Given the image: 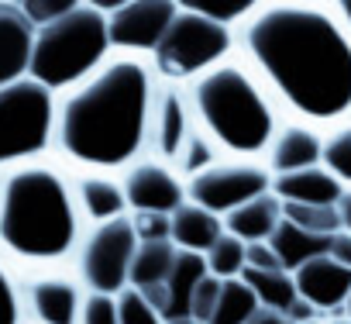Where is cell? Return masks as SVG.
Here are the masks:
<instances>
[{
  "mask_svg": "<svg viewBox=\"0 0 351 324\" xmlns=\"http://www.w3.org/2000/svg\"><path fill=\"white\" fill-rule=\"evenodd\" d=\"M262 194H272V173L255 159H221L207 173L186 180V200L217 218H228Z\"/></svg>",
  "mask_w": 351,
  "mask_h": 324,
  "instance_id": "cell-9",
  "label": "cell"
},
{
  "mask_svg": "<svg viewBox=\"0 0 351 324\" xmlns=\"http://www.w3.org/2000/svg\"><path fill=\"white\" fill-rule=\"evenodd\" d=\"M320 152H324V131H317L303 121H286V124H279V131L265 152V170L272 176L310 170V166H320Z\"/></svg>",
  "mask_w": 351,
  "mask_h": 324,
  "instance_id": "cell-16",
  "label": "cell"
},
{
  "mask_svg": "<svg viewBox=\"0 0 351 324\" xmlns=\"http://www.w3.org/2000/svg\"><path fill=\"white\" fill-rule=\"evenodd\" d=\"M320 166L344 187L351 190V121L330 128L324 135V152H320Z\"/></svg>",
  "mask_w": 351,
  "mask_h": 324,
  "instance_id": "cell-26",
  "label": "cell"
},
{
  "mask_svg": "<svg viewBox=\"0 0 351 324\" xmlns=\"http://www.w3.org/2000/svg\"><path fill=\"white\" fill-rule=\"evenodd\" d=\"M245 252H248V245L224 231V235L217 238V245L204 255L207 273H210L214 279H238V276L245 273Z\"/></svg>",
  "mask_w": 351,
  "mask_h": 324,
  "instance_id": "cell-29",
  "label": "cell"
},
{
  "mask_svg": "<svg viewBox=\"0 0 351 324\" xmlns=\"http://www.w3.org/2000/svg\"><path fill=\"white\" fill-rule=\"evenodd\" d=\"M83 286L62 273H42L28 283V310L38 324H80Z\"/></svg>",
  "mask_w": 351,
  "mask_h": 324,
  "instance_id": "cell-15",
  "label": "cell"
},
{
  "mask_svg": "<svg viewBox=\"0 0 351 324\" xmlns=\"http://www.w3.org/2000/svg\"><path fill=\"white\" fill-rule=\"evenodd\" d=\"M169 324H204V321H197V317H180V321H169Z\"/></svg>",
  "mask_w": 351,
  "mask_h": 324,
  "instance_id": "cell-43",
  "label": "cell"
},
{
  "mask_svg": "<svg viewBox=\"0 0 351 324\" xmlns=\"http://www.w3.org/2000/svg\"><path fill=\"white\" fill-rule=\"evenodd\" d=\"M248 324H293L282 310H269V307H258L255 310V317L248 321Z\"/></svg>",
  "mask_w": 351,
  "mask_h": 324,
  "instance_id": "cell-40",
  "label": "cell"
},
{
  "mask_svg": "<svg viewBox=\"0 0 351 324\" xmlns=\"http://www.w3.org/2000/svg\"><path fill=\"white\" fill-rule=\"evenodd\" d=\"M180 8H186V11H193V14H200V18L234 32L258 4H255V0H183Z\"/></svg>",
  "mask_w": 351,
  "mask_h": 324,
  "instance_id": "cell-28",
  "label": "cell"
},
{
  "mask_svg": "<svg viewBox=\"0 0 351 324\" xmlns=\"http://www.w3.org/2000/svg\"><path fill=\"white\" fill-rule=\"evenodd\" d=\"M217 293H221V279H214V276L207 273V276L197 283V290H193L190 317H197V321L210 324V314H214V307H217Z\"/></svg>",
  "mask_w": 351,
  "mask_h": 324,
  "instance_id": "cell-36",
  "label": "cell"
},
{
  "mask_svg": "<svg viewBox=\"0 0 351 324\" xmlns=\"http://www.w3.org/2000/svg\"><path fill=\"white\" fill-rule=\"evenodd\" d=\"M327 245H330V238H324V235H310V231L289 224L286 218L279 221V228H276L272 238H269V248L276 252L279 266H282L289 276H293L300 266H306L310 259L327 255Z\"/></svg>",
  "mask_w": 351,
  "mask_h": 324,
  "instance_id": "cell-22",
  "label": "cell"
},
{
  "mask_svg": "<svg viewBox=\"0 0 351 324\" xmlns=\"http://www.w3.org/2000/svg\"><path fill=\"white\" fill-rule=\"evenodd\" d=\"M234 45L293 121L317 131L351 121V32L334 4H258Z\"/></svg>",
  "mask_w": 351,
  "mask_h": 324,
  "instance_id": "cell-1",
  "label": "cell"
},
{
  "mask_svg": "<svg viewBox=\"0 0 351 324\" xmlns=\"http://www.w3.org/2000/svg\"><path fill=\"white\" fill-rule=\"evenodd\" d=\"M286 317H289L293 324H306V321H317L320 314H317V310H313V307H310L306 300H300V297H296V303H293V307L286 310Z\"/></svg>",
  "mask_w": 351,
  "mask_h": 324,
  "instance_id": "cell-39",
  "label": "cell"
},
{
  "mask_svg": "<svg viewBox=\"0 0 351 324\" xmlns=\"http://www.w3.org/2000/svg\"><path fill=\"white\" fill-rule=\"evenodd\" d=\"M282 218L310 235H337L341 231V218H337V207H310V204H282Z\"/></svg>",
  "mask_w": 351,
  "mask_h": 324,
  "instance_id": "cell-30",
  "label": "cell"
},
{
  "mask_svg": "<svg viewBox=\"0 0 351 324\" xmlns=\"http://www.w3.org/2000/svg\"><path fill=\"white\" fill-rule=\"evenodd\" d=\"M217 162H221V152H217V148H214V141L197 128V131L186 138V145L180 148V155H176L172 170L180 173V176H186V180H193V176L207 173L210 166H217Z\"/></svg>",
  "mask_w": 351,
  "mask_h": 324,
  "instance_id": "cell-27",
  "label": "cell"
},
{
  "mask_svg": "<svg viewBox=\"0 0 351 324\" xmlns=\"http://www.w3.org/2000/svg\"><path fill=\"white\" fill-rule=\"evenodd\" d=\"M279 221H282V204H279V197H276V194H262V197L248 200L245 207L231 211V214L224 218V231L234 235V238L245 242V245H255V242H269L272 231L279 228Z\"/></svg>",
  "mask_w": 351,
  "mask_h": 324,
  "instance_id": "cell-21",
  "label": "cell"
},
{
  "mask_svg": "<svg viewBox=\"0 0 351 324\" xmlns=\"http://www.w3.org/2000/svg\"><path fill=\"white\" fill-rule=\"evenodd\" d=\"M124 200H128V214L148 211V214H176L186 204V183L176 173L169 162L158 159H138L134 166H128L124 180Z\"/></svg>",
  "mask_w": 351,
  "mask_h": 324,
  "instance_id": "cell-11",
  "label": "cell"
},
{
  "mask_svg": "<svg viewBox=\"0 0 351 324\" xmlns=\"http://www.w3.org/2000/svg\"><path fill=\"white\" fill-rule=\"evenodd\" d=\"M35 28L18 4H0V86L28 80Z\"/></svg>",
  "mask_w": 351,
  "mask_h": 324,
  "instance_id": "cell-17",
  "label": "cell"
},
{
  "mask_svg": "<svg viewBox=\"0 0 351 324\" xmlns=\"http://www.w3.org/2000/svg\"><path fill=\"white\" fill-rule=\"evenodd\" d=\"M327 324H351L348 317H334V321H327Z\"/></svg>",
  "mask_w": 351,
  "mask_h": 324,
  "instance_id": "cell-45",
  "label": "cell"
},
{
  "mask_svg": "<svg viewBox=\"0 0 351 324\" xmlns=\"http://www.w3.org/2000/svg\"><path fill=\"white\" fill-rule=\"evenodd\" d=\"M337 218H341V231L351 235V190H344V197L337 200Z\"/></svg>",
  "mask_w": 351,
  "mask_h": 324,
  "instance_id": "cell-41",
  "label": "cell"
},
{
  "mask_svg": "<svg viewBox=\"0 0 351 324\" xmlns=\"http://www.w3.org/2000/svg\"><path fill=\"white\" fill-rule=\"evenodd\" d=\"M155 73L148 59L110 56L56 104V148L80 170H128L141 159L152 128Z\"/></svg>",
  "mask_w": 351,
  "mask_h": 324,
  "instance_id": "cell-2",
  "label": "cell"
},
{
  "mask_svg": "<svg viewBox=\"0 0 351 324\" xmlns=\"http://www.w3.org/2000/svg\"><path fill=\"white\" fill-rule=\"evenodd\" d=\"M337 8V14H341V21L348 25V32H351V0H341V4H334Z\"/></svg>",
  "mask_w": 351,
  "mask_h": 324,
  "instance_id": "cell-42",
  "label": "cell"
},
{
  "mask_svg": "<svg viewBox=\"0 0 351 324\" xmlns=\"http://www.w3.org/2000/svg\"><path fill=\"white\" fill-rule=\"evenodd\" d=\"M18 8L32 21V28H45V25L59 21L62 14H69L76 8V0H21Z\"/></svg>",
  "mask_w": 351,
  "mask_h": 324,
  "instance_id": "cell-33",
  "label": "cell"
},
{
  "mask_svg": "<svg viewBox=\"0 0 351 324\" xmlns=\"http://www.w3.org/2000/svg\"><path fill=\"white\" fill-rule=\"evenodd\" d=\"M83 214L76 187L49 162L4 170L0 176V248L11 259L49 266L80 248Z\"/></svg>",
  "mask_w": 351,
  "mask_h": 324,
  "instance_id": "cell-3",
  "label": "cell"
},
{
  "mask_svg": "<svg viewBox=\"0 0 351 324\" xmlns=\"http://www.w3.org/2000/svg\"><path fill=\"white\" fill-rule=\"evenodd\" d=\"M341 317H348V321H351V293H348V300H344V310H341Z\"/></svg>",
  "mask_w": 351,
  "mask_h": 324,
  "instance_id": "cell-44",
  "label": "cell"
},
{
  "mask_svg": "<svg viewBox=\"0 0 351 324\" xmlns=\"http://www.w3.org/2000/svg\"><path fill=\"white\" fill-rule=\"evenodd\" d=\"M110 59L107 14L93 4H76L59 21L35 28L28 80L52 93H66L93 76Z\"/></svg>",
  "mask_w": 351,
  "mask_h": 324,
  "instance_id": "cell-5",
  "label": "cell"
},
{
  "mask_svg": "<svg viewBox=\"0 0 351 324\" xmlns=\"http://www.w3.org/2000/svg\"><path fill=\"white\" fill-rule=\"evenodd\" d=\"M293 283L296 297L306 300L317 314H337L351 293V269L337 266L330 255H317L293 273Z\"/></svg>",
  "mask_w": 351,
  "mask_h": 324,
  "instance_id": "cell-14",
  "label": "cell"
},
{
  "mask_svg": "<svg viewBox=\"0 0 351 324\" xmlns=\"http://www.w3.org/2000/svg\"><path fill=\"white\" fill-rule=\"evenodd\" d=\"M80 324H121L117 321V297L86 293L83 310H80Z\"/></svg>",
  "mask_w": 351,
  "mask_h": 324,
  "instance_id": "cell-35",
  "label": "cell"
},
{
  "mask_svg": "<svg viewBox=\"0 0 351 324\" xmlns=\"http://www.w3.org/2000/svg\"><path fill=\"white\" fill-rule=\"evenodd\" d=\"M204 276H207L204 255H197V252H176V262H172L169 276L158 286L145 290L141 297L158 310V317L165 324L180 321V317H190V300H193V290H197V283Z\"/></svg>",
  "mask_w": 351,
  "mask_h": 324,
  "instance_id": "cell-13",
  "label": "cell"
},
{
  "mask_svg": "<svg viewBox=\"0 0 351 324\" xmlns=\"http://www.w3.org/2000/svg\"><path fill=\"white\" fill-rule=\"evenodd\" d=\"M258 300V307H269V310H289L296 303V283L286 269H276V273H258V269H245L238 276Z\"/></svg>",
  "mask_w": 351,
  "mask_h": 324,
  "instance_id": "cell-24",
  "label": "cell"
},
{
  "mask_svg": "<svg viewBox=\"0 0 351 324\" xmlns=\"http://www.w3.org/2000/svg\"><path fill=\"white\" fill-rule=\"evenodd\" d=\"M117 321H121V324H165V321L158 317V310H155L138 290H131V286L117 297Z\"/></svg>",
  "mask_w": 351,
  "mask_h": 324,
  "instance_id": "cell-31",
  "label": "cell"
},
{
  "mask_svg": "<svg viewBox=\"0 0 351 324\" xmlns=\"http://www.w3.org/2000/svg\"><path fill=\"white\" fill-rule=\"evenodd\" d=\"M76 204H80V214L93 224H104V221H117V218H128V200H124V187L107 176V173H90L76 183Z\"/></svg>",
  "mask_w": 351,
  "mask_h": 324,
  "instance_id": "cell-20",
  "label": "cell"
},
{
  "mask_svg": "<svg viewBox=\"0 0 351 324\" xmlns=\"http://www.w3.org/2000/svg\"><path fill=\"white\" fill-rule=\"evenodd\" d=\"M56 93L35 80L0 86V170L38 162L56 141Z\"/></svg>",
  "mask_w": 351,
  "mask_h": 324,
  "instance_id": "cell-6",
  "label": "cell"
},
{
  "mask_svg": "<svg viewBox=\"0 0 351 324\" xmlns=\"http://www.w3.org/2000/svg\"><path fill=\"white\" fill-rule=\"evenodd\" d=\"M186 93L197 128L214 141L217 152L234 159H255L269 152L282 124L279 107L245 62L228 59L214 66L210 73L197 76Z\"/></svg>",
  "mask_w": 351,
  "mask_h": 324,
  "instance_id": "cell-4",
  "label": "cell"
},
{
  "mask_svg": "<svg viewBox=\"0 0 351 324\" xmlns=\"http://www.w3.org/2000/svg\"><path fill=\"white\" fill-rule=\"evenodd\" d=\"M245 269H258V273H276V269H282V266H279L276 252L269 248V242H255V245H248V252H245Z\"/></svg>",
  "mask_w": 351,
  "mask_h": 324,
  "instance_id": "cell-37",
  "label": "cell"
},
{
  "mask_svg": "<svg viewBox=\"0 0 351 324\" xmlns=\"http://www.w3.org/2000/svg\"><path fill=\"white\" fill-rule=\"evenodd\" d=\"M224 235V218L210 214L207 207L200 204H183L180 211L172 214V245L180 252H197V255H207L217 238Z\"/></svg>",
  "mask_w": 351,
  "mask_h": 324,
  "instance_id": "cell-19",
  "label": "cell"
},
{
  "mask_svg": "<svg viewBox=\"0 0 351 324\" xmlns=\"http://www.w3.org/2000/svg\"><path fill=\"white\" fill-rule=\"evenodd\" d=\"M327 255L337 262V266H344V269H351V235H344V231H337V235H330V245H327Z\"/></svg>",
  "mask_w": 351,
  "mask_h": 324,
  "instance_id": "cell-38",
  "label": "cell"
},
{
  "mask_svg": "<svg viewBox=\"0 0 351 324\" xmlns=\"http://www.w3.org/2000/svg\"><path fill=\"white\" fill-rule=\"evenodd\" d=\"M255 310H258V300L241 279H221V293H217L210 324H248L255 317Z\"/></svg>",
  "mask_w": 351,
  "mask_h": 324,
  "instance_id": "cell-25",
  "label": "cell"
},
{
  "mask_svg": "<svg viewBox=\"0 0 351 324\" xmlns=\"http://www.w3.org/2000/svg\"><path fill=\"white\" fill-rule=\"evenodd\" d=\"M21 290L11 276V269L0 262V324H21Z\"/></svg>",
  "mask_w": 351,
  "mask_h": 324,
  "instance_id": "cell-34",
  "label": "cell"
},
{
  "mask_svg": "<svg viewBox=\"0 0 351 324\" xmlns=\"http://www.w3.org/2000/svg\"><path fill=\"white\" fill-rule=\"evenodd\" d=\"M76 252H80L76 255L80 279L90 293L121 297L128 290L131 262H134V252H138V238H134V228H131L128 218L93 224Z\"/></svg>",
  "mask_w": 351,
  "mask_h": 324,
  "instance_id": "cell-8",
  "label": "cell"
},
{
  "mask_svg": "<svg viewBox=\"0 0 351 324\" xmlns=\"http://www.w3.org/2000/svg\"><path fill=\"white\" fill-rule=\"evenodd\" d=\"M197 131L193 121V107H190V93L180 83H165L155 90V104H152V128H148V141L155 148L158 162H176L180 148L186 145V138Z\"/></svg>",
  "mask_w": 351,
  "mask_h": 324,
  "instance_id": "cell-12",
  "label": "cell"
},
{
  "mask_svg": "<svg viewBox=\"0 0 351 324\" xmlns=\"http://www.w3.org/2000/svg\"><path fill=\"white\" fill-rule=\"evenodd\" d=\"M231 52H234L231 28H221V25L180 8L172 25L165 28L158 49L152 52L148 66L165 83H193L197 76L210 73L214 66L228 62Z\"/></svg>",
  "mask_w": 351,
  "mask_h": 324,
  "instance_id": "cell-7",
  "label": "cell"
},
{
  "mask_svg": "<svg viewBox=\"0 0 351 324\" xmlns=\"http://www.w3.org/2000/svg\"><path fill=\"white\" fill-rule=\"evenodd\" d=\"M176 252H180V248H176L172 242H148V245H138L134 262H131L128 286L138 290V293L158 286V283L169 276V269H172V262H176Z\"/></svg>",
  "mask_w": 351,
  "mask_h": 324,
  "instance_id": "cell-23",
  "label": "cell"
},
{
  "mask_svg": "<svg viewBox=\"0 0 351 324\" xmlns=\"http://www.w3.org/2000/svg\"><path fill=\"white\" fill-rule=\"evenodd\" d=\"M128 221H131V228H134L138 245H148V242H172V218H169V214L138 211V214H128Z\"/></svg>",
  "mask_w": 351,
  "mask_h": 324,
  "instance_id": "cell-32",
  "label": "cell"
},
{
  "mask_svg": "<svg viewBox=\"0 0 351 324\" xmlns=\"http://www.w3.org/2000/svg\"><path fill=\"white\" fill-rule=\"evenodd\" d=\"M306 324H327V321H320V317H317V321H306Z\"/></svg>",
  "mask_w": 351,
  "mask_h": 324,
  "instance_id": "cell-46",
  "label": "cell"
},
{
  "mask_svg": "<svg viewBox=\"0 0 351 324\" xmlns=\"http://www.w3.org/2000/svg\"><path fill=\"white\" fill-rule=\"evenodd\" d=\"M272 194L279 197V204L337 207V200L344 197V187H341L324 166H310V170H296V173L272 176Z\"/></svg>",
  "mask_w": 351,
  "mask_h": 324,
  "instance_id": "cell-18",
  "label": "cell"
},
{
  "mask_svg": "<svg viewBox=\"0 0 351 324\" xmlns=\"http://www.w3.org/2000/svg\"><path fill=\"white\" fill-rule=\"evenodd\" d=\"M176 11L180 4H169V0H121L114 11H107L110 56L152 59Z\"/></svg>",
  "mask_w": 351,
  "mask_h": 324,
  "instance_id": "cell-10",
  "label": "cell"
}]
</instances>
